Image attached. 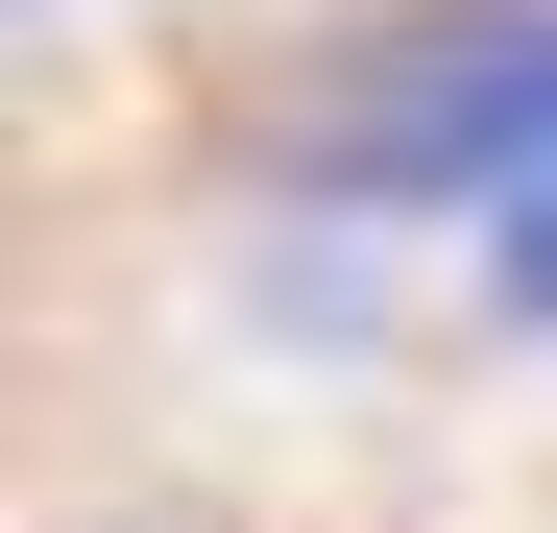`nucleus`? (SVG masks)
Here are the masks:
<instances>
[{
	"mask_svg": "<svg viewBox=\"0 0 557 533\" xmlns=\"http://www.w3.org/2000/svg\"><path fill=\"white\" fill-rule=\"evenodd\" d=\"M25 25H73V0H25Z\"/></svg>",
	"mask_w": 557,
	"mask_h": 533,
	"instance_id": "3",
	"label": "nucleus"
},
{
	"mask_svg": "<svg viewBox=\"0 0 557 533\" xmlns=\"http://www.w3.org/2000/svg\"><path fill=\"white\" fill-rule=\"evenodd\" d=\"M485 292H509V339H557V195H509V219H485Z\"/></svg>",
	"mask_w": 557,
	"mask_h": 533,
	"instance_id": "2",
	"label": "nucleus"
},
{
	"mask_svg": "<svg viewBox=\"0 0 557 533\" xmlns=\"http://www.w3.org/2000/svg\"><path fill=\"white\" fill-rule=\"evenodd\" d=\"M315 195L339 219H509V195H557V0H412L315 98Z\"/></svg>",
	"mask_w": 557,
	"mask_h": 533,
	"instance_id": "1",
	"label": "nucleus"
},
{
	"mask_svg": "<svg viewBox=\"0 0 557 533\" xmlns=\"http://www.w3.org/2000/svg\"><path fill=\"white\" fill-rule=\"evenodd\" d=\"M122 533H170V509H122Z\"/></svg>",
	"mask_w": 557,
	"mask_h": 533,
	"instance_id": "4",
	"label": "nucleus"
}]
</instances>
